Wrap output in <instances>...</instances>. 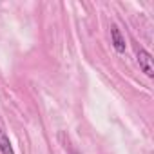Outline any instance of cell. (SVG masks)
<instances>
[{"label": "cell", "mask_w": 154, "mask_h": 154, "mask_svg": "<svg viewBox=\"0 0 154 154\" xmlns=\"http://www.w3.org/2000/svg\"><path fill=\"white\" fill-rule=\"evenodd\" d=\"M136 60H138V63H140V69L149 76V78H152L154 76V65H152V54L147 51V49H143V47H140L138 51H136Z\"/></svg>", "instance_id": "obj_1"}, {"label": "cell", "mask_w": 154, "mask_h": 154, "mask_svg": "<svg viewBox=\"0 0 154 154\" xmlns=\"http://www.w3.org/2000/svg\"><path fill=\"white\" fill-rule=\"evenodd\" d=\"M111 42H112V45H114V49L118 53H125L127 44H125V38H123L118 26H111Z\"/></svg>", "instance_id": "obj_2"}, {"label": "cell", "mask_w": 154, "mask_h": 154, "mask_svg": "<svg viewBox=\"0 0 154 154\" xmlns=\"http://www.w3.org/2000/svg\"><path fill=\"white\" fill-rule=\"evenodd\" d=\"M0 152L2 154H15L13 147H11V141L6 134V131L2 129V125H0Z\"/></svg>", "instance_id": "obj_3"}]
</instances>
